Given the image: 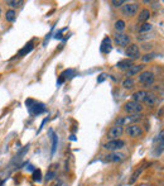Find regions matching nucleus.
I'll return each instance as SVG.
<instances>
[{
    "label": "nucleus",
    "instance_id": "f8f14e48",
    "mask_svg": "<svg viewBox=\"0 0 164 186\" xmlns=\"http://www.w3.org/2000/svg\"><path fill=\"white\" fill-rule=\"evenodd\" d=\"M148 91H145V90H139V91L134 93L133 95H131V98H133V102H136V103H144L145 100V96H146Z\"/></svg>",
    "mask_w": 164,
    "mask_h": 186
},
{
    "label": "nucleus",
    "instance_id": "39448f33",
    "mask_svg": "<svg viewBox=\"0 0 164 186\" xmlns=\"http://www.w3.org/2000/svg\"><path fill=\"white\" fill-rule=\"evenodd\" d=\"M124 133V127L123 125H113L107 132V138H110L111 141L113 139H119V138L123 136Z\"/></svg>",
    "mask_w": 164,
    "mask_h": 186
},
{
    "label": "nucleus",
    "instance_id": "5701e85b",
    "mask_svg": "<svg viewBox=\"0 0 164 186\" xmlns=\"http://www.w3.org/2000/svg\"><path fill=\"white\" fill-rule=\"evenodd\" d=\"M151 29H153V25L149 24V23H143L139 27V32H140V33H146V32H149Z\"/></svg>",
    "mask_w": 164,
    "mask_h": 186
},
{
    "label": "nucleus",
    "instance_id": "b1692460",
    "mask_svg": "<svg viewBox=\"0 0 164 186\" xmlns=\"http://www.w3.org/2000/svg\"><path fill=\"white\" fill-rule=\"evenodd\" d=\"M56 175H57L56 170H51V171L47 172V175H46V180H47V181H51V180H53V179L56 177Z\"/></svg>",
    "mask_w": 164,
    "mask_h": 186
},
{
    "label": "nucleus",
    "instance_id": "f03ea898",
    "mask_svg": "<svg viewBox=\"0 0 164 186\" xmlns=\"http://www.w3.org/2000/svg\"><path fill=\"white\" fill-rule=\"evenodd\" d=\"M154 81H155V76H154V73L150 72V71H143L139 75V82L144 85L145 87L153 85Z\"/></svg>",
    "mask_w": 164,
    "mask_h": 186
},
{
    "label": "nucleus",
    "instance_id": "4be33fe9",
    "mask_svg": "<svg viewBox=\"0 0 164 186\" xmlns=\"http://www.w3.org/2000/svg\"><path fill=\"white\" fill-rule=\"evenodd\" d=\"M134 85H135V81H134L133 79H125L124 81H123V86H124V89H126V90L133 89Z\"/></svg>",
    "mask_w": 164,
    "mask_h": 186
},
{
    "label": "nucleus",
    "instance_id": "c85d7f7f",
    "mask_svg": "<svg viewBox=\"0 0 164 186\" xmlns=\"http://www.w3.org/2000/svg\"><path fill=\"white\" fill-rule=\"evenodd\" d=\"M151 55H145V57H143V61H149V60H151V57H150Z\"/></svg>",
    "mask_w": 164,
    "mask_h": 186
},
{
    "label": "nucleus",
    "instance_id": "6ab92c4d",
    "mask_svg": "<svg viewBox=\"0 0 164 186\" xmlns=\"http://www.w3.org/2000/svg\"><path fill=\"white\" fill-rule=\"evenodd\" d=\"M125 27H126V24H125V22L123 19H118L115 22V30L118 32V33H123V30L125 29Z\"/></svg>",
    "mask_w": 164,
    "mask_h": 186
},
{
    "label": "nucleus",
    "instance_id": "a878e982",
    "mask_svg": "<svg viewBox=\"0 0 164 186\" xmlns=\"http://www.w3.org/2000/svg\"><path fill=\"white\" fill-rule=\"evenodd\" d=\"M140 172H141V168L140 170H136V171L134 172V175H133V176H131V180H130V184H134L135 182V180L138 179V176H139V175H140Z\"/></svg>",
    "mask_w": 164,
    "mask_h": 186
},
{
    "label": "nucleus",
    "instance_id": "2eb2a0df",
    "mask_svg": "<svg viewBox=\"0 0 164 186\" xmlns=\"http://www.w3.org/2000/svg\"><path fill=\"white\" fill-rule=\"evenodd\" d=\"M124 155L123 153H111V155H109V156H106V161H109V162H120V161H123L124 159Z\"/></svg>",
    "mask_w": 164,
    "mask_h": 186
},
{
    "label": "nucleus",
    "instance_id": "a211bd4d",
    "mask_svg": "<svg viewBox=\"0 0 164 186\" xmlns=\"http://www.w3.org/2000/svg\"><path fill=\"white\" fill-rule=\"evenodd\" d=\"M49 134H51V138H52V156L56 153L57 151V146H58V137L54 134V132L49 129Z\"/></svg>",
    "mask_w": 164,
    "mask_h": 186
},
{
    "label": "nucleus",
    "instance_id": "c756f323",
    "mask_svg": "<svg viewBox=\"0 0 164 186\" xmlns=\"http://www.w3.org/2000/svg\"><path fill=\"white\" fill-rule=\"evenodd\" d=\"M28 170H29V171H34L35 168H33V166H32V165H29V166H28Z\"/></svg>",
    "mask_w": 164,
    "mask_h": 186
},
{
    "label": "nucleus",
    "instance_id": "7ed1b4c3",
    "mask_svg": "<svg viewBox=\"0 0 164 186\" xmlns=\"http://www.w3.org/2000/svg\"><path fill=\"white\" fill-rule=\"evenodd\" d=\"M125 55L128 56V60H136V58L140 57V48L138 44H129L125 50Z\"/></svg>",
    "mask_w": 164,
    "mask_h": 186
},
{
    "label": "nucleus",
    "instance_id": "0eeeda50",
    "mask_svg": "<svg viewBox=\"0 0 164 186\" xmlns=\"http://www.w3.org/2000/svg\"><path fill=\"white\" fill-rule=\"evenodd\" d=\"M138 9H139V5L136 3H128L123 7L121 12H123V14L125 17H134V15H136V13H138Z\"/></svg>",
    "mask_w": 164,
    "mask_h": 186
},
{
    "label": "nucleus",
    "instance_id": "20e7f679",
    "mask_svg": "<svg viewBox=\"0 0 164 186\" xmlns=\"http://www.w3.org/2000/svg\"><path fill=\"white\" fill-rule=\"evenodd\" d=\"M125 147V142L124 141H121V139H113V141H109L107 143H105L104 145V148L105 150H107V151H119L121 150V148H124Z\"/></svg>",
    "mask_w": 164,
    "mask_h": 186
},
{
    "label": "nucleus",
    "instance_id": "dca6fc26",
    "mask_svg": "<svg viewBox=\"0 0 164 186\" xmlns=\"http://www.w3.org/2000/svg\"><path fill=\"white\" fill-rule=\"evenodd\" d=\"M131 65H134L133 63V61L131 60H121V61H119L118 63H116V67L119 68V70H128V68L131 66Z\"/></svg>",
    "mask_w": 164,
    "mask_h": 186
},
{
    "label": "nucleus",
    "instance_id": "9d476101",
    "mask_svg": "<svg viewBox=\"0 0 164 186\" xmlns=\"http://www.w3.org/2000/svg\"><path fill=\"white\" fill-rule=\"evenodd\" d=\"M126 133H128L130 137L136 138V137H140V136L143 134V129H141L140 125H138V124H131V125H129L128 128H126Z\"/></svg>",
    "mask_w": 164,
    "mask_h": 186
},
{
    "label": "nucleus",
    "instance_id": "ddd939ff",
    "mask_svg": "<svg viewBox=\"0 0 164 186\" xmlns=\"http://www.w3.org/2000/svg\"><path fill=\"white\" fill-rule=\"evenodd\" d=\"M144 103L148 104V105H155V104L159 103V99H158V96L154 93H148L146 96H145Z\"/></svg>",
    "mask_w": 164,
    "mask_h": 186
},
{
    "label": "nucleus",
    "instance_id": "423d86ee",
    "mask_svg": "<svg viewBox=\"0 0 164 186\" xmlns=\"http://www.w3.org/2000/svg\"><path fill=\"white\" fill-rule=\"evenodd\" d=\"M124 110L126 113H130V114H139L140 111L143 110V106L140 103H136V102H129L124 105Z\"/></svg>",
    "mask_w": 164,
    "mask_h": 186
},
{
    "label": "nucleus",
    "instance_id": "aec40b11",
    "mask_svg": "<svg viewBox=\"0 0 164 186\" xmlns=\"http://www.w3.org/2000/svg\"><path fill=\"white\" fill-rule=\"evenodd\" d=\"M5 18H7V20H8V22H10V23L15 22V19H17V13H15V10L14 9L8 10L7 14H5Z\"/></svg>",
    "mask_w": 164,
    "mask_h": 186
},
{
    "label": "nucleus",
    "instance_id": "412c9836",
    "mask_svg": "<svg viewBox=\"0 0 164 186\" xmlns=\"http://www.w3.org/2000/svg\"><path fill=\"white\" fill-rule=\"evenodd\" d=\"M32 179H33L34 182H40L42 181V171L39 168H35L33 173H32Z\"/></svg>",
    "mask_w": 164,
    "mask_h": 186
},
{
    "label": "nucleus",
    "instance_id": "7c9ffc66",
    "mask_svg": "<svg viewBox=\"0 0 164 186\" xmlns=\"http://www.w3.org/2000/svg\"><path fill=\"white\" fill-rule=\"evenodd\" d=\"M0 14H1V9H0Z\"/></svg>",
    "mask_w": 164,
    "mask_h": 186
},
{
    "label": "nucleus",
    "instance_id": "bb28decb",
    "mask_svg": "<svg viewBox=\"0 0 164 186\" xmlns=\"http://www.w3.org/2000/svg\"><path fill=\"white\" fill-rule=\"evenodd\" d=\"M111 4H113L114 7L118 8V7H121L123 4H125V1H124V0H119V1H118V0H114V1H111Z\"/></svg>",
    "mask_w": 164,
    "mask_h": 186
},
{
    "label": "nucleus",
    "instance_id": "f257e3e1",
    "mask_svg": "<svg viewBox=\"0 0 164 186\" xmlns=\"http://www.w3.org/2000/svg\"><path fill=\"white\" fill-rule=\"evenodd\" d=\"M25 105H27V109L29 111V114L32 116H38L40 114H43L47 111L46 105L42 102H37L33 99H27L25 100Z\"/></svg>",
    "mask_w": 164,
    "mask_h": 186
},
{
    "label": "nucleus",
    "instance_id": "1a4fd4ad",
    "mask_svg": "<svg viewBox=\"0 0 164 186\" xmlns=\"http://www.w3.org/2000/svg\"><path fill=\"white\" fill-rule=\"evenodd\" d=\"M113 50V39L110 37H105L101 42V46H100V52L104 53V55H107Z\"/></svg>",
    "mask_w": 164,
    "mask_h": 186
},
{
    "label": "nucleus",
    "instance_id": "9b49d317",
    "mask_svg": "<svg viewBox=\"0 0 164 186\" xmlns=\"http://www.w3.org/2000/svg\"><path fill=\"white\" fill-rule=\"evenodd\" d=\"M143 68H144V65H131L128 70H126V73H125L126 79H131L133 76L138 75L139 72L143 71Z\"/></svg>",
    "mask_w": 164,
    "mask_h": 186
},
{
    "label": "nucleus",
    "instance_id": "cd10ccee",
    "mask_svg": "<svg viewBox=\"0 0 164 186\" xmlns=\"http://www.w3.org/2000/svg\"><path fill=\"white\" fill-rule=\"evenodd\" d=\"M105 77H106V75H105V73H101V75H100V79H97V82H102L105 80Z\"/></svg>",
    "mask_w": 164,
    "mask_h": 186
},
{
    "label": "nucleus",
    "instance_id": "6e6552de",
    "mask_svg": "<svg viewBox=\"0 0 164 186\" xmlns=\"http://www.w3.org/2000/svg\"><path fill=\"white\" fill-rule=\"evenodd\" d=\"M114 41L119 47H128V44L130 43V37L125 33H116Z\"/></svg>",
    "mask_w": 164,
    "mask_h": 186
},
{
    "label": "nucleus",
    "instance_id": "f3484780",
    "mask_svg": "<svg viewBox=\"0 0 164 186\" xmlns=\"http://www.w3.org/2000/svg\"><path fill=\"white\" fill-rule=\"evenodd\" d=\"M33 48H34V44H33V42H29V43H27L22 50L19 51V53L17 56H25V55H28V53H30L32 51H33Z\"/></svg>",
    "mask_w": 164,
    "mask_h": 186
},
{
    "label": "nucleus",
    "instance_id": "4468645a",
    "mask_svg": "<svg viewBox=\"0 0 164 186\" xmlns=\"http://www.w3.org/2000/svg\"><path fill=\"white\" fill-rule=\"evenodd\" d=\"M149 18H150V10L149 9H143L139 13V15H138V22L146 23V20H149Z\"/></svg>",
    "mask_w": 164,
    "mask_h": 186
},
{
    "label": "nucleus",
    "instance_id": "393cba45",
    "mask_svg": "<svg viewBox=\"0 0 164 186\" xmlns=\"http://www.w3.org/2000/svg\"><path fill=\"white\" fill-rule=\"evenodd\" d=\"M22 4H23V1H15V0H9V1H7V5H9V7H12V8H19Z\"/></svg>",
    "mask_w": 164,
    "mask_h": 186
}]
</instances>
